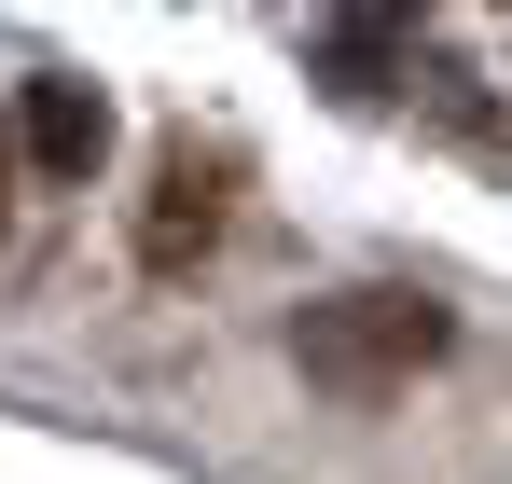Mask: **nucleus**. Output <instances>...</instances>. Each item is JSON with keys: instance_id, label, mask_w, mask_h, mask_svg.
Here are the masks:
<instances>
[{"instance_id": "1", "label": "nucleus", "mask_w": 512, "mask_h": 484, "mask_svg": "<svg viewBox=\"0 0 512 484\" xmlns=\"http://www.w3.org/2000/svg\"><path fill=\"white\" fill-rule=\"evenodd\" d=\"M443 346H457V319L429 291H333V305L291 319V374L333 388V402H388V388H416Z\"/></svg>"}, {"instance_id": "2", "label": "nucleus", "mask_w": 512, "mask_h": 484, "mask_svg": "<svg viewBox=\"0 0 512 484\" xmlns=\"http://www.w3.org/2000/svg\"><path fill=\"white\" fill-rule=\"evenodd\" d=\"M222 222H236V166L222 153H167L153 194H139V263H153V277H194V263L222 249Z\"/></svg>"}, {"instance_id": "3", "label": "nucleus", "mask_w": 512, "mask_h": 484, "mask_svg": "<svg viewBox=\"0 0 512 484\" xmlns=\"http://www.w3.org/2000/svg\"><path fill=\"white\" fill-rule=\"evenodd\" d=\"M14 153L42 166V180H97L111 166V97L84 70H28L14 83Z\"/></svg>"}, {"instance_id": "4", "label": "nucleus", "mask_w": 512, "mask_h": 484, "mask_svg": "<svg viewBox=\"0 0 512 484\" xmlns=\"http://www.w3.org/2000/svg\"><path fill=\"white\" fill-rule=\"evenodd\" d=\"M0 180H14V111H0ZM0 222H14V194H0Z\"/></svg>"}]
</instances>
